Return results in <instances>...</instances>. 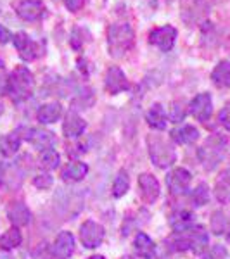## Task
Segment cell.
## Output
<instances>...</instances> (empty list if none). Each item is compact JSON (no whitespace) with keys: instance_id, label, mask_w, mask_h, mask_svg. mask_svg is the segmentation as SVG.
<instances>
[{"instance_id":"obj_2","label":"cell","mask_w":230,"mask_h":259,"mask_svg":"<svg viewBox=\"0 0 230 259\" xmlns=\"http://www.w3.org/2000/svg\"><path fill=\"white\" fill-rule=\"evenodd\" d=\"M133 40H135V33L127 23H116L107 30V49L114 59L123 57L132 49Z\"/></svg>"},{"instance_id":"obj_17","label":"cell","mask_w":230,"mask_h":259,"mask_svg":"<svg viewBox=\"0 0 230 259\" xmlns=\"http://www.w3.org/2000/svg\"><path fill=\"white\" fill-rule=\"evenodd\" d=\"M133 250L142 259H152L154 254H156V244L147 233L139 232L133 239Z\"/></svg>"},{"instance_id":"obj_4","label":"cell","mask_w":230,"mask_h":259,"mask_svg":"<svg viewBox=\"0 0 230 259\" xmlns=\"http://www.w3.org/2000/svg\"><path fill=\"white\" fill-rule=\"evenodd\" d=\"M18 133H24V135H19L21 140H28L35 149H39L40 152L47 149H52L56 145V137L54 133L47 132V130H39V128H24L21 126L18 130Z\"/></svg>"},{"instance_id":"obj_9","label":"cell","mask_w":230,"mask_h":259,"mask_svg":"<svg viewBox=\"0 0 230 259\" xmlns=\"http://www.w3.org/2000/svg\"><path fill=\"white\" fill-rule=\"evenodd\" d=\"M104 87L111 95L121 94V92L130 89V83L127 80V74L123 73V69H120L118 66H111L104 74Z\"/></svg>"},{"instance_id":"obj_19","label":"cell","mask_w":230,"mask_h":259,"mask_svg":"<svg viewBox=\"0 0 230 259\" xmlns=\"http://www.w3.org/2000/svg\"><path fill=\"white\" fill-rule=\"evenodd\" d=\"M89 173V166L85 162H69L66 168H62L61 171V178L68 183H76V182H82L83 178L87 177Z\"/></svg>"},{"instance_id":"obj_34","label":"cell","mask_w":230,"mask_h":259,"mask_svg":"<svg viewBox=\"0 0 230 259\" xmlns=\"http://www.w3.org/2000/svg\"><path fill=\"white\" fill-rule=\"evenodd\" d=\"M69 44L74 50H80L83 47V30L82 28H74V30L71 31Z\"/></svg>"},{"instance_id":"obj_38","label":"cell","mask_w":230,"mask_h":259,"mask_svg":"<svg viewBox=\"0 0 230 259\" xmlns=\"http://www.w3.org/2000/svg\"><path fill=\"white\" fill-rule=\"evenodd\" d=\"M64 6L69 12H78L85 6V0H64Z\"/></svg>"},{"instance_id":"obj_22","label":"cell","mask_w":230,"mask_h":259,"mask_svg":"<svg viewBox=\"0 0 230 259\" xmlns=\"http://www.w3.org/2000/svg\"><path fill=\"white\" fill-rule=\"evenodd\" d=\"M145 121L150 128L154 130H165L166 128V112H165V107L161 104H152L150 109L145 112Z\"/></svg>"},{"instance_id":"obj_33","label":"cell","mask_w":230,"mask_h":259,"mask_svg":"<svg viewBox=\"0 0 230 259\" xmlns=\"http://www.w3.org/2000/svg\"><path fill=\"white\" fill-rule=\"evenodd\" d=\"M33 185L40 190H49L50 187L54 185V178L50 177L49 173H39L35 178H33Z\"/></svg>"},{"instance_id":"obj_44","label":"cell","mask_w":230,"mask_h":259,"mask_svg":"<svg viewBox=\"0 0 230 259\" xmlns=\"http://www.w3.org/2000/svg\"><path fill=\"white\" fill-rule=\"evenodd\" d=\"M0 178H2V164H0Z\"/></svg>"},{"instance_id":"obj_5","label":"cell","mask_w":230,"mask_h":259,"mask_svg":"<svg viewBox=\"0 0 230 259\" xmlns=\"http://www.w3.org/2000/svg\"><path fill=\"white\" fill-rule=\"evenodd\" d=\"M104 227L94 220H87L80 227V242L85 249H97L104 240Z\"/></svg>"},{"instance_id":"obj_39","label":"cell","mask_w":230,"mask_h":259,"mask_svg":"<svg viewBox=\"0 0 230 259\" xmlns=\"http://www.w3.org/2000/svg\"><path fill=\"white\" fill-rule=\"evenodd\" d=\"M11 40H12V33L0 24V44H7V41H11Z\"/></svg>"},{"instance_id":"obj_16","label":"cell","mask_w":230,"mask_h":259,"mask_svg":"<svg viewBox=\"0 0 230 259\" xmlns=\"http://www.w3.org/2000/svg\"><path fill=\"white\" fill-rule=\"evenodd\" d=\"M74 250V237L69 232H59L52 245V252L59 259H68Z\"/></svg>"},{"instance_id":"obj_27","label":"cell","mask_w":230,"mask_h":259,"mask_svg":"<svg viewBox=\"0 0 230 259\" xmlns=\"http://www.w3.org/2000/svg\"><path fill=\"white\" fill-rule=\"evenodd\" d=\"M170 225L173 232H183V230L190 228L194 225V214L190 211H178L170 218Z\"/></svg>"},{"instance_id":"obj_6","label":"cell","mask_w":230,"mask_h":259,"mask_svg":"<svg viewBox=\"0 0 230 259\" xmlns=\"http://www.w3.org/2000/svg\"><path fill=\"white\" fill-rule=\"evenodd\" d=\"M223 140H220L218 137H213L204 144V147H201L199 156L201 161H203L204 168L206 169H213L221 159V150H223Z\"/></svg>"},{"instance_id":"obj_29","label":"cell","mask_w":230,"mask_h":259,"mask_svg":"<svg viewBox=\"0 0 230 259\" xmlns=\"http://www.w3.org/2000/svg\"><path fill=\"white\" fill-rule=\"evenodd\" d=\"M42 166H44L45 169L50 171V169H56L59 168V162H61V157H59V152H57L56 149H47L42 152Z\"/></svg>"},{"instance_id":"obj_7","label":"cell","mask_w":230,"mask_h":259,"mask_svg":"<svg viewBox=\"0 0 230 259\" xmlns=\"http://www.w3.org/2000/svg\"><path fill=\"white\" fill-rule=\"evenodd\" d=\"M12 44H14V47L19 52V57L23 61L30 62V61H35L36 57L40 56L39 44H36V41H33L30 38V35H26L24 31L16 33V35L12 36Z\"/></svg>"},{"instance_id":"obj_30","label":"cell","mask_w":230,"mask_h":259,"mask_svg":"<svg viewBox=\"0 0 230 259\" xmlns=\"http://www.w3.org/2000/svg\"><path fill=\"white\" fill-rule=\"evenodd\" d=\"M190 200L194 202V206H198V207L208 204V200H210V189H208L206 183H199V185L196 187L190 195Z\"/></svg>"},{"instance_id":"obj_18","label":"cell","mask_w":230,"mask_h":259,"mask_svg":"<svg viewBox=\"0 0 230 259\" xmlns=\"http://www.w3.org/2000/svg\"><path fill=\"white\" fill-rule=\"evenodd\" d=\"M187 233H189V240H190V250L196 254H203L208 247V232L204 230V227L201 225H192L190 228H187Z\"/></svg>"},{"instance_id":"obj_40","label":"cell","mask_w":230,"mask_h":259,"mask_svg":"<svg viewBox=\"0 0 230 259\" xmlns=\"http://www.w3.org/2000/svg\"><path fill=\"white\" fill-rule=\"evenodd\" d=\"M7 78H6V68H4V61L0 59V90H6Z\"/></svg>"},{"instance_id":"obj_35","label":"cell","mask_w":230,"mask_h":259,"mask_svg":"<svg viewBox=\"0 0 230 259\" xmlns=\"http://www.w3.org/2000/svg\"><path fill=\"white\" fill-rule=\"evenodd\" d=\"M183 118H185V109L182 107V104H173L170 112V119L173 123H182Z\"/></svg>"},{"instance_id":"obj_42","label":"cell","mask_w":230,"mask_h":259,"mask_svg":"<svg viewBox=\"0 0 230 259\" xmlns=\"http://www.w3.org/2000/svg\"><path fill=\"white\" fill-rule=\"evenodd\" d=\"M87 259H106V257L100 256V254H95V256H90V257H87Z\"/></svg>"},{"instance_id":"obj_21","label":"cell","mask_w":230,"mask_h":259,"mask_svg":"<svg viewBox=\"0 0 230 259\" xmlns=\"http://www.w3.org/2000/svg\"><path fill=\"white\" fill-rule=\"evenodd\" d=\"M62 114V106L59 102H49L44 104L40 107L39 112H36V118L42 124H50V123H56L57 119L61 118Z\"/></svg>"},{"instance_id":"obj_31","label":"cell","mask_w":230,"mask_h":259,"mask_svg":"<svg viewBox=\"0 0 230 259\" xmlns=\"http://www.w3.org/2000/svg\"><path fill=\"white\" fill-rule=\"evenodd\" d=\"M227 228V221H225V214L221 211H215L211 216V232L215 235H221Z\"/></svg>"},{"instance_id":"obj_32","label":"cell","mask_w":230,"mask_h":259,"mask_svg":"<svg viewBox=\"0 0 230 259\" xmlns=\"http://www.w3.org/2000/svg\"><path fill=\"white\" fill-rule=\"evenodd\" d=\"M31 256H33V259H52L54 257L52 245H49V244H45V242H42V244H39L35 249H33Z\"/></svg>"},{"instance_id":"obj_45","label":"cell","mask_w":230,"mask_h":259,"mask_svg":"<svg viewBox=\"0 0 230 259\" xmlns=\"http://www.w3.org/2000/svg\"><path fill=\"white\" fill-rule=\"evenodd\" d=\"M0 114H2V106H0Z\"/></svg>"},{"instance_id":"obj_25","label":"cell","mask_w":230,"mask_h":259,"mask_svg":"<svg viewBox=\"0 0 230 259\" xmlns=\"http://www.w3.org/2000/svg\"><path fill=\"white\" fill-rule=\"evenodd\" d=\"M21 242H23V235H21L19 228L12 227V228L7 230V232H4L2 237H0V249L6 250V252H9V250L19 247Z\"/></svg>"},{"instance_id":"obj_41","label":"cell","mask_w":230,"mask_h":259,"mask_svg":"<svg viewBox=\"0 0 230 259\" xmlns=\"http://www.w3.org/2000/svg\"><path fill=\"white\" fill-rule=\"evenodd\" d=\"M0 259H14L11 254H0Z\"/></svg>"},{"instance_id":"obj_14","label":"cell","mask_w":230,"mask_h":259,"mask_svg":"<svg viewBox=\"0 0 230 259\" xmlns=\"http://www.w3.org/2000/svg\"><path fill=\"white\" fill-rule=\"evenodd\" d=\"M87 128V123L82 116H78L74 111L66 114L64 123H62V133L66 139H78Z\"/></svg>"},{"instance_id":"obj_13","label":"cell","mask_w":230,"mask_h":259,"mask_svg":"<svg viewBox=\"0 0 230 259\" xmlns=\"http://www.w3.org/2000/svg\"><path fill=\"white\" fill-rule=\"evenodd\" d=\"M16 12L23 21H39L45 14V6L42 0H19Z\"/></svg>"},{"instance_id":"obj_24","label":"cell","mask_w":230,"mask_h":259,"mask_svg":"<svg viewBox=\"0 0 230 259\" xmlns=\"http://www.w3.org/2000/svg\"><path fill=\"white\" fill-rule=\"evenodd\" d=\"M211 80L218 89H228L230 87V62L228 61H220L215 66L211 73Z\"/></svg>"},{"instance_id":"obj_12","label":"cell","mask_w":230,"mask_h":259,"mask_svg":"<svg viewBox=\"0 0 230 259\" xmlns=\"http://www.w3.org/2000/svg\"><path fill=\"white\" fill-rule=\"evenodd\" d=\"M139 189H140V197L145 204H154L161 194L160 182L156 177L149 173H142L139 177Z\"/></svg>"},{"instance_id":"obj_20","label":"cell","mask_w":230,"mask_h":259,"mask_svg":"<svg viewBox=\"0 0 230 259\" xmlns=\"http://www.w3.org/2000/svg\"><path fill=\"white\" fill-rule=\"evenodd\" d=\"M198 139H199V130L196 126H192V124H183L180 128L171 130V140L180 145L194 144Z\"/></svg>"},{"instance_id":"obj_1","label":"cell","mask_w":230,"mask_h":259,"mask_svg":"<svg viewBox=\"0 0 230 259\" xmlns=\"http://www.w3.org/2000/svg\"><path fill=\"white\" fill-rule=\"evenodd\" d=\"M33 89H35V78L26 66H18L7 78L6 92L14 102H23L31 97Z\"/></svg>"},{"instance_id":"obj_11","label":"cell","mask_w":230,"mask_h":259,"mask_svg":"<svg viewBox=\"0 0 230 259\" xmlns=\"http://www.w3.org/2000/svg\"><path fill=\"white\" fill-rule=\"evenodd\" d=\"M189 111L198 121H201V123H206V121L211 118V112H213L211 95L206 94V92L198 94L194 99H192V102L189 106Z\"/></svg>"},{"instance_id":"obj_8","label":"cell","mask_w":230,"mask_h":259,"mask_svg":"<svg viewBox=\"0 0 230 259\" xmlns=\"http://www.w3.org/2000/svg\"><path fill=\"white\" fill-rule=\"evenodd\" d=\"M175 40H177V30L173 26H170V24L160 26L149 33V44L156 45L163 52H168V50L173 49Z\"/></svg>"},{"instance_id":"obj_23","label":"cell","mask_w":230,"mask_h":259,"mask_svg":"<svg viewBox=\"0 0 230 259\" xmlns=\"http://www.w3.org/2000/svg\"><path fill=\"white\" fill-rule=\"evenodd\" d=\"M21 137L18 133H7V135L0 137V154L4 157H12L21 147Z\"/></svg>"},{"instance_id":"obj_10","label":"cell","mask_w":230,"mask_h":259,"mask_svg":"<svg viewBox=\"0 0 230 259\" xmlns=\"http://www.w3.org/2000/svg\"><path fill=\"white\" fill-rule=\"evenodd\" d=\"M190 178V173L185 168H175L166 175V187L173 195H182L189 189Z\"/></svg>"},{"instance_id":"obj_43","label":"cell","mask_w":230,"mask_h":259,"mask_svg":"<svg viewBox=\"0 0 230 259\" xmlns=\"http://www.w3.org/2000/svg\"><path fill=\"white\" fill-rule=\"evenodd\" d=\"M227 240L230 242V227H228V233H227Z\"/></svg>"},{"instance_id":"obj_26","label":"cell","mask_w":230,"mask_h":259,"mask_svg":"<svg viewBox=\"0 0 230 259\" xmlns=\"http://www.w3.org/2000/svg\"><path fill=\"white\" fill-rule=\"evenodd\" d=\"M215 195L221 204H230V171H223L216 180Z\"/></svg>"},{"instance_id":"obj_37","label":"cell","mask_w":230,"mask_h":259,"mask_svg":"<svg viewBox=\"0 0 230 259\" xmlns=\"http://www.w3.org/2000/svg\"><path fill=\"white\" fill-rule=\"evenodd\" d=\"M218 121H220L221 126H223L225 130H228V132H230V102L225 104L223 109L220 111V114H218Z\"/></svg>"},{"instance_id":"obj_28","label":"cell","mask_w":230,"mask_h":259,"mask_svg":"<svg viewBox=\"0 0 230 259\" xmlns=\"http://www.w3.org/2000/svg\"><path fill=\"white\" fill-rule=\"evenodd\" d=\"M130 190V177L125 169L118 171L114 182H112V195L116 199H121L127 192Z\"/></svg>"},{"instance_id":"obj_3","label":"cell","mask_w":230,"mask_h":259,"mask_svg":"<svg viewBox=\"0 0 230 259\" xmlns=\"http://www.w3.org/2000/svg\"><path fill=\"white\" fill-rule=\"evenodd\" d=\"M147 147H149V157L154 162V166H158L160 169L170 168L177 159L175 149L170 142L163 140L161 137L152 135L147 139Z\"/></svg>"},{"instance_id":"obj_15","label":"cell","mask_w":230,"mask_h":259,"mask_svg":"<svg viewBox=\"0 0 230 259\" xmlns=\"http://www.w3.org/2000/svg\"><path fill=\"white\" fill-rule=\"evenodd\" d=\"M7 218L14 227H26L31 223V211L23 202H12L7 206Z\"/></svg>"},{"instance_id":"obj_36","label":"cell","mask_w":230,"mask_h":259,"mask_svg":"<svg viewBox=\"0 0 230 259\" xmlns=\"http://www.w3.org/2000/svg\"><path fill=\"white\" fill-rule=\"evenodd\" d=\"M206 259H228V252L223 245H213L208 252Z\"/></svg>"}]
</instances>
